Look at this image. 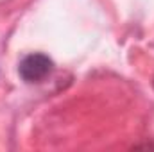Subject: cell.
<instances>
[{
  "mask_svg": "<svg viewBox=\"0 0 154 152\" xmlns=\"http://www.w3.org/2000/svg\"><path fill=\"white\" fill-rule=\"evenodd\" d=\"M52 68H54L52 59H50L48 56H45V54L36 52V54L25 56V57L20 61V65H18V74H20V77H22L25 82L32 84V82H41L43 79H47V77L50 75Z\"/></svg>",
  "mask_w": 154,
  "mask_h": 152,
  "instance_id": "6da1fadb",
  "label": "cell"
}]
</instances>
